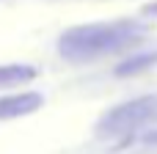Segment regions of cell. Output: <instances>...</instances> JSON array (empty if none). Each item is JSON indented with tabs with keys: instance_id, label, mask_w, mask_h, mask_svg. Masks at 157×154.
<instances>
[{
	"instance_id": "cell-2",
	"label": "cell",
	"mask_w": 157,
	"mask_h": 154,
	"mask_svg": "<svg viewBox=\"0 0 157 154\" xmlns=\"http://www.w3.org/2000/svg\"><path fill=\"white\" fill-rule=\"evenodd\" d=\"M155 116H157V96L132 99V102L119 105L110 113H105L102 121L97 124V132L99 135H127V132L138 130L141 124L152 121Z\"/></svg>"
},
{
	"instance_id": "cell-4",
	"label": "cell",
	"mask_w": 157,
	"mask_h": 154,
	"mask_svg": "<svg viewBox=\"0 0 157 154\" xmlns=\"http://www.w3.org/2000/svg\"><path fill=\"white\" fill-rule=\"evenodd\" d=\"M33 77H36V69L33 66H25V63H6V66H0V88L25 85Z\"/></svg>"
},
{
	"instance_id": "cell-5",
	"label": "cell",
	"mask_w": 157,
	"mask_h": 154,
	"mask_svg": "<svg viewBox=\"0 0 157 154\" xmlns=\"http://www.w3.org/2000/svg\"><path fill=\"white\" fill-rule=\"evenodd\" d=\"M144 14H146V17H157V0L149 3V6H144Z\"/></svg>"
},
{
	"instance_id": "cell-1",
	"label": "cell",
	"mask_w": 157,
	"mask_h": 154,
	"mask_svg": "<svg viewBox=\"0 0 157 154\" xmlns=\"http://www.w3.org/2000/svg\"><path fill=\"white\" fill-rule=\"evenodd\" d=\"M141 25L135 22H94V25H80L72 28L61 36V52L72 61L94 58L102 52H113L119 47L132 44L141 39Z\"/></svg>"
},
{
	"instance_id": "cell-3",
	"label": "cell",
	"mask_w": 157,
	"mask_h": 154,
	"mask_svg": "<svg viewBox=\"0 0 157 154\" xmlns=\"http://www.w3.org/2000/svg\"><path fill=\"white\" fill-rule=\"evenodd\" d=\"M41 94H33V91H22V94H8V96H0V121L3 118H17V116H28L33 110L41 107Z\"/></svg>"
}]
</instances>
